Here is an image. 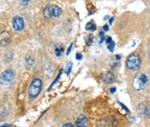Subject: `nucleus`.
Here are the masks:
<instances>
[{"label": "nucleus", "instance_id": "39448f33", "mask_svg": "<svg viewBox=\"0 0 150 127\" xmlns=\"http://www.w3.org/2000/svg\"><path fill=\"white\" fill-rule=\"evenodd\" d=\"M14 72L11 69L4 71L0 75V83L2 84H7L14 79Z\"/></svg>", "mask_w": 150, "mask_h": 127}, {"label": "nucleus", "instance_id": "4be33fe9", "mask_svg": "<svg viewBox=\"0 0 150 127\" xmlns=\"http://www.w3.org/2000/svg\"><path fill=\"white\" fill-rule=\"evenodd\" d=\"M116 89L115 87H112V88H111L110 89V91L112 93H113L114 92H116Z\"/></svg>", "mask_w": 150, "mask_h": 127}, {"label": "nucleus", "instance_id": "0eeeda50", "mask_svg": "<svg viewBox=\"0 0 150 127\" xmlns=\"http://www.w3.org/2000/svg\"><path fill=\"white\" fill-rule=\"evenodd\" d=\"M11 41V36L8 32L3 31L0 33V45L6 46L9 45Z\"/></svg>", "mask_w": 150, "mask_h": 127}, {"label": "nucleus", "instance_id": "4468645a", "mask_svg": "<svg viewBox=\"0 0 150 127\" xmlns=\"http://www.w3.org/2000/svg\"><path fill=\"white\" fill-rule=\"evenodd\" d=\"M26 62L28 68H31L33 65V63H34V60H33V58L32 57H28L26 59Z\"/></svg>", "mask_w": 150, "mask_h": 127}, {"label": "nucleus", "instance_id": "5701e85b", "mask_svg": "<svg viewBox=\"0 0 150 127\" xmlns=\"http://www.w3.org/2000/svg\"><path fill=\"white\" fill-rule=\"evenodd\" d=\"M113 19H114V17H111V18H110V21H109V22H110V24H112V21H113Z\"/></svg>", "mask_w": 150, "mask_h": 127}, {"label": "nucleus", "instance_id": "2eb2a0df", "mask_svg": "<svg viewBox=\"0 0 150 127\" xmlns=\"http://www.w3.org/2000/svg\"><path fill=\"white\" fill-rule=\"evenodd\" d=\"M86 43L87 44V45H91L93 42V37L92 35L87 36L86 38H85Z\"/></svg>", "mask_w": 150, "mask_h": 127}, {"label": "nucleus", "instance_id": "f257e3e1", "mask_svg": "<svg viewBox=\"0 0 150 127\" xmlns=\"http://www.w3.org/2000/svg\"><path fill=\"white\" fill-rule=\"evenodd\" d=\"M62 13V10L61 9V8L59 7L58 5H47L43 11V14L45 17L47 19L52 18V17H59Z\"/></svg>", "mask_w": 150, "mask_h": 127}, {"label": "nucleus", "instance_id": "a211bd4d", "mask_svg": "<svg viewBox=\"0 0 150 127\" xmlns=\"http://www.w3.org/2000/svg\"><path fill=\"white\" fill-rule=\"evenodd\" d=\"M82 58H83L82 54L80 53H77V54H76V59H77V60H80Z\"/></svg>", "mask_w": 150, "mask_h": 127}, {"label": "nucleus", "instance_id": "ddd939ff", "mask_svg": "<svg viewBox=\"0 0 150 127\" xmlns=\"http://www.w3.org/2000/svg\"><path fill=\"white\" fill-rule=\"evenodd\" d=\"M72 66H73V63H72L71 62H69L67 63L66 66H65V74H66L67 75H69V74H70L71 71V69H72Z\"/></svg>", "mask_w": 150, "mask_h": 127}, {"label": "nucleus", "instance_id": "b1692460", "mask_svg": "<svg viewBox=\"0 0 150 127\" xmlns=\"http://www.w3.org/2000/svg\"><path fill=\"white\" fill-rule=\"evenodd\" d=\"M9 126V124H4L2 126H0V127H8Z\"/></svg>", "mask_w": 150, "mask_h": 127}, {"label": "nucleus", "instance_id": "dca6fc26", "mask_svg": "<svg viewBox=\"0 0 150 127\" xmlns=\"http://www.w3.org/2000/svg\"><path fill=\"white\" fill-rule=\"evenodd\" d=\"M30 1L31 0H20V2H21V5H23V6H25V5H28Z\"/></svg>", "mask_w": 150, "mask_h": 127}, {"label": "nucleus", "instance_id": "f03ea898", "mask_svg": "<svg viewBox=\"0 0 150 127\" xmlns=\"http://www.w3.org/2000/svg\"><path fill=\"white\" fill-rule=\"evenodd\" d=\"M141 65V60L137 53H131L126 60V66L130 70H137Z\"/></svg>", "mask_w": 150, "mask_h": 127}, {"label": "nucleus", "instance_id": "6ab92c4d", "mask_svg": "<svg viewBox=\"0 0 150 127\" xmlns=\"http://www.w3.org/2000/svg\"><path fill=\"white\" fill-rule=\"evenodd\" d=\"M72 46H73V43H71L70 45V46L68 47V50H67V55H69V53H70V52H71V49H72Z\"/></svg>", "mask_w": 150, "mask_h": 127}, {"label": "nucleus", "instance_id": "aec40b11", "mask_svg": "<svg viewBox=\"0 0 150 127\" xmlns=\"http://www.w3.org/2000/svg\"><path fill=\"white\" fill-rule=\"evenodd\" d=\"M62 127H74V126L71 123H65Z\"/></svg>", "mask_w": 150, "mask_h": 127}, {"label": "nucleus", "instance_id": "9b49d317", "mask_svg": "<svg viewBox=\"0 0 150 127\" xmlns=\"http://www.w3.org/2000/svg\"><path fill=\"white\" fill-rule=\"evenodd\" d=\"M106 43H107V45H108V50H110V51H113V50H114V48H115V42L113 41H112V38L111 37H108V38H107V40H106Z\"/></svg>", "mask_w": 150, "mask_h": 127}, {"label": "nucleus", "instance_id": "6e6552de", "mask_svg": "<svg viewBox=\"0 0 150 127\" xmlns=\"http://www.w3.org/2000/svg\"><path fill=\"white\" fill-rule=\"evenodd\" d=\"M88 120L84 114H81L76 120V126L77 127H87L88 126Z\"/></svg>", "mask_w": 150, "mask_h": 127}, {"label": "nucleus", "instance_id": "f3484780", "mask_svg": "<svg viewBox=\"0 0 150 127\" xmlns=\"http://www.w3.org/2000/svg\"><path fill=\"white\" fill-rule=\"evenodd\" d=\"M99 36H100V43H102L104 41V34L103 32H101L99 33Z\"/></svg>", "mask_w": 150, "mask_h": 127}, {"label": "nucleus", "instance_id": "7ed1b4c3", "mask_svg": "<svg viewBox=\"0 0 150 127\" xmlns=\"http://www.w3.org/2000/svg\"><path fill=\"white\" fill-rule=\"evenodd\" d=\"M148 77L145 74H137L135 75L133 80V87L135 90L140 91L146 86Z\"/></svg>", "mask_w": 150, "mask_h": 127}, {"label": "nucleus", "instance_id": "f8f14e48", "mask_svg": "<svg viewBox=\"0 0 150 127\" xmlns=\"http://www.w3.org/2000/svg\"><path fill=\"white\" fill-rule=\"evenodd\" d=\"M86 30H89V31H95L96 29V23L94 22H92V21L87 23L86 26Z\"/></svg>", "mask_w": 150, "mask_h": 127}, {"label": "nucleus", "instance_id": "a878e982", "mask_svg": "<svg viewBox=\"0 0 150 127\" xmlns=\"http://www.w3.org/2000/svg\"><path fill=\"white\" fill-rule=\"evenodd\" d=\"M149 57H150V53H149Z\"/></svg>", "mask_w": 150, "mask_h": 127}, {"label": "nucleus", "instance_id": "412c9836", "mask_svg": "<svg viewBox=\"0 0 150 127\" xmlns=\"http://www.w3.org/2000/svg\"><path fill=\"white\" fill-rule=\"evenodd\" d=\"M103 29H104V31H108V29H109V26H108V25H104V27H103Z\"/></svg>", "mask_w": 150, "mask_h": 127}, {"label": "nucleus", "instance_id": "423d86ee", "mask_svg": "<svg viewBox=\"0 0 150 127\" xmlns=\"http://www.w3.org/2000/svg\"><path fill=\"white\" fill-rule=\"evenodd\" d=\"M12 26L16 31H22L23 29H24V26H25V23H24L23 17H20V16L14 17L12 20Z\"/></svg>", "mask_w": 150, "mask_h": 127}, {"label": "nucleus", "instance_id": "20e7f679", "mask_svg": "<svg viewBox=\"0 0 150 127\" xmlns=\"http://www.w3.org/2000/svg\"><path fill=\"white\" fill-rule=\"evenodd\" d=\"M41 88H42V81L39 78H35L31 84L30 87L29 89V96L32 98H35L37 97L39 93L41 91Z\"/></svg>", "mask_w": 150, "mask_h": 127}, {"label": "nucleus", "instance_id": "1a4fd4ad", "mask_svg": "<svg viewBox=\"0 0 150 127\" xmlns=\"http://www.w3.org/2000/svg\"><path fill=\"white\" fill-rule=\"evenodd\" d=\"M103 81L106 83V84H110V83L113 82L115 80V77L113 75L112 72H105L102 76Z\"/></svg>", "mask_w": 150, "mask_h": 127}, {"label": "nucleus", "instance_id": "9d476101", "mask_svg": "<svg viewBox=\"0 0 150 127\" xmlns=\"http://www.w3.org/2000/svg\"><path fill=\"white\" fill-rule=\"evenodd\" d=\"M64 50H65V47L62 44H59L56 46L55 48V54H56L57 57H60L62 55V53H63Z\"/></svg>", "mask_w": 150, "mask_h": 127}, {"label": "nucleus", "instance_id": "393cba45", "mask_svg": "<svg viewBox=\"0 0 150 127\" xmlns=\"http://www.w3.org/2000/svg\"><path fill=\"white\" fill-rule=\"evenodd\" d=\"M116 58L118 60H120V58H121V57H120V55H116Z\"/></svg>", "mask_w": 150, "mask_h": 127}]
</instances>
